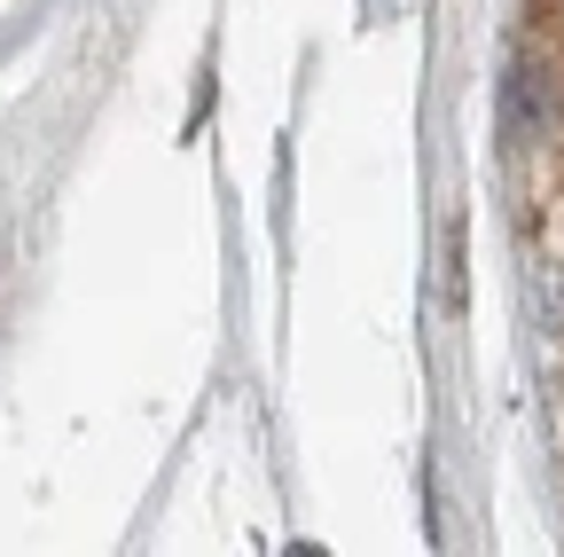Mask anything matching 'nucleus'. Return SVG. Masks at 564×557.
Wrapping results in <instances>:
<instances>
[{"label": "nucleus", "mask_w": 564, "mask_h": 557, "mask_svg": "<svg viewBox=\"0 0 564 557\" xmlns=\"http://www.w3.org/2000/svg\"><path fill=\"white\" fill-rule=\"evenodd\" d=\"M291 557H322V549H314V542H299V549H291Z\"/></svg>", "instance_id": "obj_1"}]
</instances>
